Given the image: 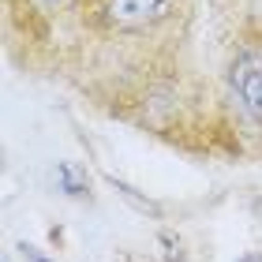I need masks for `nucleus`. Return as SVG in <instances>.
Wrapping results in <instances>:
<instances>
[{
  "instance_id": "obj_2",
  "label": "nucleus",
  "mask_w": 262,
  "mask_h": 262,
  "mask_svg": "<svg viewBox=\"0 0 262 262\" xmlns=\"http://www.w3.org/2000/svg\"><path fill=\"white\" fill-rule=\"evenodd\" d=\"M165 4H169V0H113L109 11H113V19H120V23H142V19H154Z\"/></svg>"
},
{
  "instance_id": "obj_3",
  "label": "nucleus",
  "mask_w": 262,
  "mask_h": 262,
  "mask_svg": "<svg viewBox=\"0 0 262 262\" xmlns=\"http://www.w3.org/2000/svg\"><path fill=\"white\" fill-rule=\"evenodd\" d=\"M41 4H56V0H41Z\"/></svg>"
},
{
  "instance_id": "obj_1",
  "label": "nucleus",
  "mask_w": 262,
  "mask_h": 262,
  "mask_svg": "<svg viewBox=\"0 0 262 262\" xmlns=\"http://www.w3.org/2000/svg\"><path fill=\"white\" fill-rule=\"evenodd\" d=\"M229 79H232V90H236V98H240V105L255 120H262V60L240 56V60L232 64Z\"/></svg>"
}]
</instances>
